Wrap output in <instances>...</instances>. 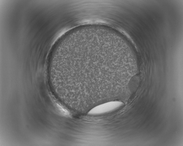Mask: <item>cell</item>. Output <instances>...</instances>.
<instances>
[{
  "label": "cell",
  "mask_w": 183,
  "mask_h": 146,
  "mask_svg": "<svg viewBox=\"0 0 183 146\" xmlns=\"http://www.w3.org/2000/svg\"><path fill=\"white\" fill-rule=\"evenodd\" d=\"M124 104L118 101H111L98 105L93 108L89 112L91 115H97L110 112L116 110Z\"/></svg>",
  "instance_id": "cell-1"
}]
</instances>
